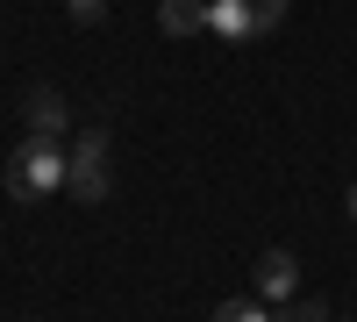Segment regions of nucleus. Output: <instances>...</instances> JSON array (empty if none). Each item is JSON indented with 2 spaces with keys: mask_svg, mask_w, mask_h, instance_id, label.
I'll use <instances>...</instances> for the list:
<instances>
[{
  "mask_svg": "<svg viewBox=\"0 0 357 322\" xmlns=\"http://www.w3.org/2000/svg\"><path fill=\"white\" fill-rule=\"evenodd\" d=\"M65 143H50V136H22L15 143V158H8V193L15 200H50L57 186H65Z\"/></svg>",
  "mask_w": 357,
  "mask_h": 322,
  "instance_id": "f257e3e1",
  "label": "nucleus"
},
{
  "mask_svg": "<svg viewBox=\"0 0 357 322\" xmlns=\"http://www.w3.org/2000/svg\"><path fill=\"white\" fill-rule=\"evenodd\" d=\"M65 158H72L65 165V186L79 200H107V129H79Z\"/></svg>",
  "mask_w": 357,
  "mask_h": 322,
  "instance_id": "f03ea898",
  "label": "nucleus"
},
{
  "mask_svg": "<svg viewBox=\"0 0 357 322\" xmlns=\"http://www.w3.org/2000/svg\"><path fill=\"white\" fill-rule=\"evenodd\" d=\"M250 286H257V301H293V294H301V258H293V251H264L257 258V272H250Z\"/></svg>",
  "mask_w": 357,
  "mask_h": 322,
  "instance_id": "7ed1b4c3",
  "label": "nucleus"
},
{
  "mask_svg": "<svg viewBox=\"0 0 357 322\" xmlns=\"http://www.w3.org/2000/svg\"><path fill=\"white\" fill-rule=\"evenodd\" d=\"M65 129H72V108H65V94H57V86H36V94H29V136L65 143Z\"/></svg>",
  "mask_w": 357,
  "mask_h": 322,
  "instance_id": "20e7f679",
  "label": "nucleus"
},
{
  "mask_svg": "<svg viewBox=\"0 0 357 322\" xmlns=\"http://www.w3.org/2000/svg\"><path fill=\"white\" fill-rule=\"evenodd\" d=\"M158 29L165 36H200L207 29V0H158Z\"/></svg>",
  "mask_w": 357,
  "mask_h": 322,
  "instance_id": "39448f33",
  "label": "nucleus"
},
{
  "mask_svg": "<svg viewBox=\"0 0 357 322\" xmlns=\"http://www.w3.org/2000/svg\"><path fill=\"white\" fill-rule=\"evenodd\" d=\"M236 15H243L250 36H272V29L286 22V0H236Z\"/></svg>",
  "mask_w": 357,
  "mask_h": 322,
  "instance_id": "423d86ee",
  "label": "nucleus"
},
{
  "mask_svg": "<svg viewBox=\"0 0 357 322\" xmlns=\"http://www.w3.org/2000/svg\"><path fill=\"white\" fill-rule=\"evenodd\" d=\"M272 322H329V308L307 301V294H293V301H279V315H272Z\"/></svg>",
  "mask_w": 357,
  "mask_h": 322,
  "instance_id": "0eeeda50",
  "label": "nucleus"
},
{
  "mask_svg": "<svg viewBox=\"0 0 357 322\" xmlns=\"http://www.w3.org/2000/svg\"><path fill=\"white\" fill-rule=\"evenodd\" d=\"M215 322H272V315H264L257 301H243V294H236V301H222V308H215Z\"/></svg>",
  "mask_w": 357,
  "mask_h": 322,
  "instance_id": "6e6552de",
  "label": "nucleus"
},
{
  "mask_svg": "<svg viewBox=\"0 0 357 322\" xmlns=\"http://www.w3.org/2000/svg\"><path fill=\"white\" fill-rule=\"evenodd\" d=\"M65 8H72V22H86V29L107 22V0H65Z\"/></svg>",
  "mask_w": 357,
  "mask_h": 322,
  "instance_id": "1a4fd4ad",
  "label": "nucleus"
},
{
  "mask_svg": "<svg viewBox=\"0 0 357 322\" xmlns=\"http://www.w3.org/2000/svg\"><path fill=\"white\" fill-rule=\"evenodd\" d=\"M350 222H357V186H350Z\"/></svg>",
  "mask_w": 357,
  "mask_h": 322,
  "instance_id": "9d476101",
  "label": "nucleus"
}]
</instances>
